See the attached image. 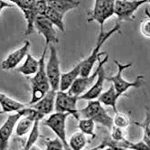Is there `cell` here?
<instances>
[{
    "mask_svg": "<svg viewBox=\"0 0 150 150\" xmlns=\"http://www.w3.org/2000/svg\"><path fill=\"white\" fill-rule=\"evenodd\" d=\"M46 52L47 45H45L42 55L39 59V69L37 72L30 79L31 82V100L29 101V105H34L37 101H39L45 95L51 90L50 83L47 78L45 64H46Z\"/></svg>",
    "mask_w": 150,
    "mask_h": 150,
    "instance_id": "cell-1",
    "label": "cell"
},
{
    "mask_svg": "<svg viewBox=\"0 0 150 150\" xmlns=\"http://www.w3.org/2000/svg\"><path fill=\"white\" fill-rule=\"evenodd\" d=\"M120 32V25L117 23L109 31H103L100 32V34L97 38L96 45L91 50L90 55L85 58L81 62V76H88L91 74L96 62H98L101 55L104 54V52H100V49L102 45H104L105 42L108 41L113 35Z\"/></svg>",
    "mask_w": 150,
    "mask_h": 150,
    "instance_id": "cell-2",
    "label": "cell"
},
{
    "mask_svg": "<svg viewBox=\"0 0 150 150\" xmlns=\"http://www.w3.org/2000/svg\"><path fill=\"white\" fill-rule=\"evenodd\" d=\"M114 63L116 64V66L117 68V71L115 75L112 76L107 77L106 76V81H110L111 84L113 85L114 89L116 91L119 93L120 96L124 95L128 90L131 88H139L141 87V85L144 82V76L143 75H138V76L135 79L134 81H128L124 79L123 77V72L126 69L130 68L133 63L132 62H127L126 64H122L121 62H117V60H114Z\"/></svg>",
    "mask_w": 150,
    "mask_h": 150,
    "instance_id": "cell-3",
    "label": "cell"
},
{
    "mask_svg": "<svg viewBox=\"0 0 150 150\" xmlns=\"http://www.w3.org/2000/svg\"><path fill=\"white\" fill-rule=\"evenodd\" d=\"M79 113L81 119L92 120L95 123L103 126L108 130H110L113 127V117L108 114L98 100H90L86 107L79 110Z\"/></svg>",
    "mask_w": 150,
    "mask_h": 150,
    "instance_id": "cell-4",
    "label": "cell"
},
{
    "mask_svg": "<svg viewBox=\"0 0 150 150\" xmlns=\"http://www.w3.org/2000/svg\"><path fill=\"white\" fill-rule=\"evenodd\" d=\"M69 116L70 115L67 113L54 112L52 113L45 121V125L49 127L55 134L56 137H58L62 141L65 150H71L66 134V121Z\"/></svg>",
    "mask_w": 150,
    "mask_h": 150,
    "instance_id": "cell-5",
    "label": "cell"
},
{
    "mask_svg": "<svg viewBox=\"0 0 150 150\" xmlns=\"http://www.w3.org/2000/svg\"><path fill=\"white\" fill-rule=\"evenodd\" d=\"M114 15V2L109 0H95L93 9L88 14V22H97L100 32L104 31V23Z\"/></svg>",
    "mask_w": 150,
    "mask_h": 150,
    "instance_id": "cell-6",
    "label": "cell"
},
{
    "mask_svg": "<svg viewBox=\"0 0 150 150\" xmlns=\"http://www.w3.org/2000/svg\"><path fill=\"white\" fill-rule=\"evenodd\" d=\"M79 98L70 95L67 91H58L55 96L54 111L59 113H67L74 117L77 120L81 119L79 110L77 109V101Z\"/></svg>",
    "mask_w": 150,
    "mask_h": 150,
    "instance_id": "cell-7",
    "label": "cell"
},
{
    "mask_svg": "<svg viewBox=\"0 0 150 150\" xmlns=\"http://www.w3.org/2000/svg\"><path fill=\"white\" fill-rule=\"evenodd\" d=\"M48 46L50 50V54L48 61L45 64L46 74L51 89L58 91L60 89V80L62 75L60 68V60L54 45H50Z\"/></svg>",
    "mask_w": 150,
    "mask_h": 150,
    "instance_id": "cell-8",
    "label": "cell"
},
{
    "mask_svg": "<svg viewBox=\"0 0 150 150\" xmlns=\"http://www.w3.org/2000/svg\"><path fill=\"white\" fill-rule=\"evenodd\" d=\"M109 61V54H106L104 56V59L100 60V58L98 61V67H99V72L98 76L96 78L94 83L91 85V87L82 95L79 97V100H98L100 94L103 92L104 88V81H106V73L104 70V65Z\"/></svg>",
    "mask_w": 150,
    "mask_h": 150,
    "instance_id": "cell-9",
    "label": "cell"
},
{
    "mask_svg": "<svg viewBox=\"0 0 150 150\" xmlns=\"http://www.w3.org/2000/svg\"><path fill=\"white\" fill-rule=\"evenodd\" d=\"M146 4V0H116L114 2V15L119 22L134 19V14L142 5Z\"/></svg>",
    "mask_w": 150,
    "mask_h": 150,
    "instance_id": "cell-10",
    "label": "cell"
},
{
    "mask_svg": "<svg viewBox=\"0 0 150 150\" xmlns=\"http://www.w3.org/2000/svg\"><path fill=\"white\" fill-rule=\"evenodd\" d=\"M25 108L7 117L4 124L0 127V150H9V140L11 137L17 121L23 116Z\"/></svg>",
    "mask_w": 150,
    "mask_h": 150,
    "instance_id": "cell-11",
    "label": "cell"
},
{
    "mask_svg": "<svg viewBox=\"0 0 150 150\" xmlns=\"http://www.w3.org/2000/svg\"><path fill=\"white\" fill-rule=\"evenodd\" d=\"M45 116L40 114L38 111L34 110L33 108H25V111L23 116L20 117L16 125V135L17 137H23L30 131L33 128L35 121L37 120H42Z\"/></svg>",
    "mask_w": 150,
    "mask_h": 150,
    "instance_id": "cell-12",
    "label": "cell"
},
{
    "mask_svg": "<svg viewBox=\"0 0 150 150\" xmlns=\"http://www.w3.org/2000/svg\"><path fill=\"white\" fill-rule=\"evenodd\" d=\"M34 26L35 29L37 31V33L45 37L47 46L50 45H55L59 42V39L56 35L54 25L45 16H38L35 21Z\"/></svg>",
    "mask_w": 150,
    "mask_h": 150,
    "instance_id": "cell-13",
    "label": "cell"
},
{
    "mask_svg": "<svg viewBox=\"0 0 150 150\" xmlns=\"http://www.w3.org/2000/svg\"><path fill=\"white\" fill-rule=\"evenodd\" d=\"M30 49V42L28 40L25 41L24 45L18 48L17 50L14 51L13 52L9 53L7 57L2 62L1 68L5 71H9L15 69L18 64L22 62L26 55L28 54V52Z\"/></svg>",
    "mask_w": 150,
    "mask_h": 150,
    "instance_id": "cell-14",
    "label": "cell"
},
{
    "mask_svg": "<svg viewBox=\"0 0 150 150\" xmlns=\"http://www.w3.org/2000/svg\"><path fill=\"white\" fill-rule=\"evenodd\" d=\"M98 72L99 67H97V69L94 71L92 74H90L88 76H79L72 83V85L67 91V92L70 95L76 96V97L79 98L81 95L85 93L91 87V85L94 83L96 78L98 76Z\"/></svg>",
    "mask_w": 150,
    "mask_h": 150,
    "instance_id": "cell-15",
    "label": "cell"
},
{
    "mask_svg": "<svg viewBox=\"0 0 150 150\" xmlns=\"http://www.w3.org/2000/svg\"><path fill=\"white\" fill-rule=\"evenodd\" d=\"M47 3L46 0H37L36 4L35 5V6L32 8L29 11L24 13V16L25 19L26 20V31L25 35H29L34 32L35 30V19L40 16H45V12L47 10Z\"/></svg>",
    "mask_w": 150,
    "mask_h": 150,
    "instance_id": "cell-16",
    "label": "cell"
},
{
    "mask_svg": "<svg viewBox=\"0 0 150 150\" xmlns=\"http://www.w3.org/2000/svg\"><path fill=\"white\" fill-rule=\"evenodd\" d=\"M56 91L50 90L44 98H42L39 101H37L35 104L31 105V107L36 111H38L42 116L52 114V112L54 110V103H55V96H56Z\"/></svg>",
    "mask_w": 150,
    "mask_h": 150,
    "instance_id": "cell-17",
    "label": "cell"
},
{
    "mask_svg": "<svg viewBox=\"0 0 150 150\" xmlns=\"http://www.w3.org/2000/svg\"><path fill=\"white\" fill-rule=\"evenodd\" d=\"M81 75V62L77 63L71 71L65 73H62L61 80H60V89L59 91H67L72 83L75 81Z\"/></svg>",
    "mask_w": 150,
    "mask_h": 150,
    "instance_id": "cell-18",
    "label": "cell"
},
{
    "mask_svg": "<svg viewBox=\"0 0 150 150\" xmlns=\"http://www.w3.org/2000/svg\"><path fill=\"white\" fill-rule=\"evenodd\" d=\"M48 7L54 9L62 16L72 9L77 8L80 3L76 0H46Z\"/></svg>",
    "mask_w": 150,
    "mask_h": 150,
    "instance_id": "cell-19",
    "label": "cell"
},
{
    "mask_svg": "<svg viewBox=\"0 0 150 150\" xmlns=\"http://www.w3.org/2000/svg\"><path fill=\"white\" fill-rule=\"evenodd\" d=\"M0 107L4 113L17 112L25 108V104L19 102L11 97L6 95L5 93L0 92Z\"/></svg>",
    "mask_w": 150,
    "mask_h": 150,
    "instance_id": "cell-20",
    "label": "cell"
},
{
    "mask_svg": "<svg viewBox=\"0 0 150 150\" xmlns=\"http://www.w3.org/2000/svg\"><path fill=\"white\" fill-rule=\"evenodd\" d=\"M120 97H121V96L116 91V90L113 87V85L111 84L109 90H107L106 91H104L100 94L98 100L104 106L111 107L113 111L115 113H117V112H119L117 109V102L119 100Z\"/></svg>",
    "mask_w": 150,
    "mask_h": 150,
    "instance_id": "cell-21",
    "label": "cell"
},
{
    "mask_svg": "<svg viewBox=\"0 0 150 150\" xmlns=\"http://www.w3.org/2000/svg\"><path fill=\"white\" fill-rule=\"evenodd\" d=\"M39 69V60H36L33 55L28 53L25 57L24 63L19 68H17L18 72L22 73L25 76L35 75Z\"/></svg>",
    "mask_w": 150,
    "mask_h": 150,
    "instance_id": "cell-22",
    "label": "cell"
},
{
    "mask_svg": "<svg viewBox=\"0 0 150 150\" xmlns=\"http://www.w3.org/2000/svg\"><path fill=\"white\" fill-rule=\"evenodd\" d=\"M68 143L71 150H83V148L87 145L86 135L81 131L75 132L70 137Z\"/></svg>",
    "mask_w": 150,
    "mask_h": 150,
    "instance_id": "cell-23",
    "label": "cell"
},
{
    "mask_svg": "<svg viewBox=\"0 0 150 150\" xmlns=\"http://www.w3.org/2000/svg\"><path fill=\"white\" fill-rule=\"evenodd\" d=\"M45 16L48 18L52 22V24L54 26H56L59 30H61L62 32H65V27H64V22H63L64 16L55 11L54 9H52L51 7H47Z\"/></svg>",
    "mask_w": 150,
    "mask_h": 150,
    "instance_id": "cell-24",
    "label": "cell"
},
{
    "mask_svg": "<svg viewBox=\"0 0 150 150\" xmlns=\"http://www.w3.org/2000/svg\"><path fill=\"white\" fill-rule=\"evenodd\" d=\"M78 124V127L81 132L83 134L90 136L91 139L96 137V133H95V122L92 120L90 119H80Z\"/></svg>",
    "mask_w": 150,
    "mask_h": 150,
    "instance_id": "cell-25",
    "label": "cell"
},
{
    "mask_svg": "<svg viewBox=\"0 0 150 150\" xmlns=\"http://www.w3.org/2000/svg\"><path fill=\"white\" fill-rule=\"evenodd\" d=\"M40 120H37L35 121L33 128H32V130L29 133V136H28V138H27V140H26V143L24 146L22 150H28L32 146L35 145V142L37 141V139L40 137V129H39V121Z\"/></svg>",
    "mask_w": 150,
    "mask_h": 150,
    "instance_id": "cell-26",
    "label": "cell"
},
{
    "mask_svg": "<svg viewBox=\"0 0 150 150\" xmlns=\"http://www.w3.org/2000/svg\"><path fill=\"white\" fill-rule=\"evenodd\" d=\"M130 124V120L126 114L117 112L113 117V125L119 127L127 128Z\"/></svg>",
    "mask_w": 150,
    "mask_h": 150,
    "instance_id": "cell-27",
    "label": "cell"
},
{
    "mask_svg": "<svg viewBox=\"0 0 150 150\" xmlns=\"http://www.w3.org/2000/svg\"><path fill=\"white\" fill-rule=\"evenodd\" d=\"M110 131V138L114 141H122L124 139H126V136H127V131L126 128H122V127H119L113 125V127H111Z\"/></svg>",
    "mask_w": 150,
    "mask_h": 150,
    "instance_id": "cell-28",
    "label": "cell"
},
{
    "mask_svg": "<svg viewBox=\"0 0 150 150\" xmlns=\"http://www.w3.org/2000/svg\"><path fill=\"white\" fill-rule=\"evenodd\" d=\"M46 150H65L63 144L58 137L45 139Z\"/></svg>",
    "mask_w": 150,
    "mask_h": 150,
    "instance_id": "cell-29",
    "label": "cell"
},
{
    "mask_svg": "<svg viewBox=\"0 0 150 150\" xmlns=\"http://www.w3.org/2000/svg\"><path fill=\"white\" fill-rule=\"evenodd\" d=\"M37 0H19L17 4V7L22 11V13H25L31 10L36 4Z\"/></svg>",
    "mask_w": 150,
    "mask_h": 150,
    "instance_id": "cell-30",
    "label": "cell"
},
{
    "mask_svg": "<svg viewBox=\"0 0 150 150\" xmlns=\"http://www.w3.org/2000/svg\"><path fill=\"white\" fill-rule=\"evenodd\" d=\"M140 31H141V34L145 37L150 38V16L146 17V19L142 21L141 25H140Z\"/></svg>",
    "mask_w": 150,
    "mask_h": 150,
    "instance_id": "cell-31",
    "label": "cell"
},
{
    "mask_svg": "<svg viewBox=\"0 0 150 150\" xmlns=\"http://www.w3.org/2000/svg\"><path fill=\"white\" fill-rule=\"evenodd\" d=\"M14 5L13 4H10V3H7L6 1H3V0H0V14H1L2 10H4L5 8L6 7H13Z\"/></svg>",
    "mask_w": 150,
    "mask_h": 150,
    "instance_id": "cell-32",
    "label": "cell"
},
{
    "mask_svg": "<svg viewBox=\"0 0 150 150\" xmlns=\"http://www.w3.org/2000/svg\"><path fill=\"white\" fill-rule=\"evenodd\" d=\"M28 150H42V148H40L39 146H35V145H33Z\"/></svg>",
    "mask_w": 150,
    "mask_h": 150,
    "instance_id": "cell-33",
    "label": "cell"
},
{
    "mask_svg": "<svg viewBox=\"0 0 150 150\" xmlns=\"http://www.w3.org/2000/svg\"><path fill=\"white\" fill-rule=\"evenodd\" d=\"M9 2H11V3H13V4H15V5H16L17 6V4H18V2H19V0H8Z\"/></svg>",
    "mask_w": 150,
    "mask_h": 150,
    "instance_id": "cell-34",
    "label": "cell"
},
{
    "mask_svg": "<svg viewBox=\"0 0 150 150\" xmlns=\"http://www.w3.org/2000/svg\"><path fill=\"white\" fill-rule=\"evenodd\" d=\"M103 150H113V149H112L111 147H110V146H107V147H105Z\"/></svg>",
    "mask_w": 150,
    "mask_h": 150,
    "instance_id": "cell-35",
    "label": "cell"
},
{
    "mask_svg": "<svg viewBox=\"0 0 150 150\" xmlns=\"http://www.w3.org/2000/svg\"><path fill=\"white\" fill-rule=\"evenodd\" d=\"M146 3H148V4L150 5V0H146Z\"/></svg>",
    "mask_w": 150,
    "mask_h": 150,
    "instance_id": "cell-36",
    "label": "cell"
},
{
    "mask_svg": "<svg viewBox=\"0 0 150 150\" xmlns=\"http://www.w3.org/2000/svg\"><path fill=\"white\" fill-rule=\"evenodd\" d=\"M109 1H111V2H115L116 0H109Z\"/></svg>",
    "mask_w": 150,
    "mask_h": 150,
    "instance_id": "cell-37",
    "label": "cell"
},
{
    "mask_svg": "<svg viewBox=\"0 0 150 150\" xmlns=\"http://www.w3.org/2000/svg\"><path fill=\"white\" fill-rule=\"evenodd\" d=\"M2 114H4V112L3 111H0V115H2Z\"/></svg>",
    "mask_w": 150,
    "mask_h": 150,
    "instance_id": "cell-38",
    "label": "cell"
},
{
    "mask_svg": "<svg viewBox=\"0 0 150 150\" xmlns=\"http://www.w3.org/2000/svg\"><path fill=\"white\" fill-rule=\"evenodd\" d=\"M149 137H150V132H149Z\"/></svg>",
    "mask_w": 150,
    "mask_h": 150,
    "instance_id": "cell-39",
    "label": "cell"
}]
</instances>
